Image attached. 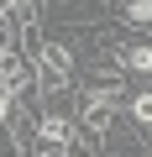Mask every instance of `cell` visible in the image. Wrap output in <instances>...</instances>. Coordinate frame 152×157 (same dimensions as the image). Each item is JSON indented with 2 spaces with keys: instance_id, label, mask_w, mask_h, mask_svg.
I'll use <instances>...</instances> for the list:
<instances>
[{
  "instance_id": "obj_2",
  "label": "cell",
  "mask_w": 152,
  "mask_h": 157,
  "mask_svg": "<svg viewBox=\"0 0 152 157\" xmlns=\"http://www.w3.org/2000/svg\"><path fill=\"white\" fill-rule=\"evenodd\" d=\"M115 115H121V84H84L79 89V110H73V121H79L84 131H95V136H110V126H115Z\"/></svg>"
},
{
  "instance_id": "obj_6",
  "label": "cell",
  "mask_w": 152,
  "mask_h": 157,
  "mask_svg": "<svg viewBox=\"0 0 152 157\" xmlns=\"http://www.w3.org/2000/svg\"><path fill=\"white\" fill-rule=\"evenodd\" d=\"M11 110H16V94H11L6 84H0V126H6V121H11Z\"/></svg>"
},
{
  "instance_id": "obj_5",
  "label": "cell",
  "mask_w": 152,
  "mask_h": 157,
  "mask_svg": "<svg viewBox=\"0 0 152 157\" xmlns=\"http://www.w3.org/2000/svg\"><path fill=\"white\" fill-rule=\"evenodd\" d=\"M126 110H131L136 126H152V89H136V94L126 100Z\"/></svg>"
},
{
  "instance_id": "obj_4",
  "label": "cell",
  "mask_w": 152,
  "mask_h": 157,
  "mask_svg": "<svg viewBox=\"0 0 152 157\" xmlns=\"http://www.w3.org/2000/svg\"><path fill=\"white\" fill-rule=\"evenodd\" d=\"M115 58H121V68H126V73L152 78V42H126V47H115Z\"/></svg>"
},
{
  "instance_id": "obj_1",
  "label": "cell",
  "mask_w": 152,
  "mask_h": 157,
  "mask_svg": "<svg viewBox=\"0 0 152 157\" xmlns=\"http://www.w3.org/2000/svg\"><path fill=\"white\" fill-rule=\"evenodd\" d=\"M32 63H37V94L68 89V78L79 73V58H73V47H68L63 37H42L37 52H32Z\"/></svg>"
},
{
  "instance_id": "obj_7",
  "label": "cell",
  "mask_w": 152,
  "mask_h": 157,
  "mask_svg": "<svg viewBox=\"0 0 152 157\" xmlns=\"http://www.w3.org/2000/svg\"><path fill=\"white\" fill-rule=\"evenodd\" d=\"M142 157H152V152H142Z\"/></svg>"
},
{
  "instance_id": "obj_3",
  "label": "cell",
  "mask_w": 152,
  "mask_h": 157,
  "mask_svg": "<svg viewBox=\"0 0 152 157\" xmlns=\"http://www.w3.org/2000/svg\"><path fill=\"white\" fill-rule=\"evenodd\" d=\"M79 136H84V126L73 121V115H58V110H47V115L37 121V141H42L47 152H68Z\"/></svg>"
}]
</instances>
